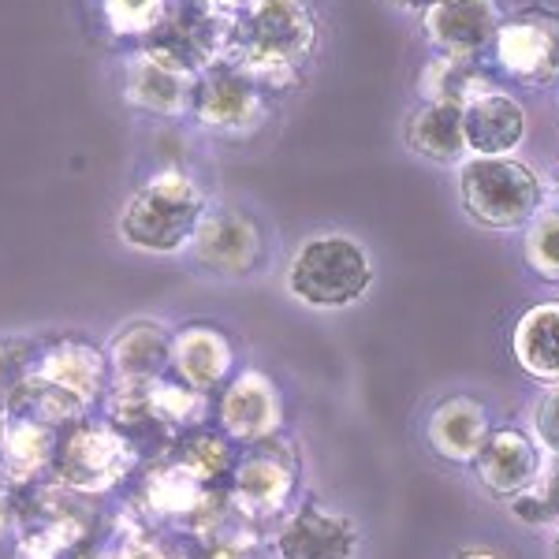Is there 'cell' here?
<instances>
[{
    "mask_svg": "<svg viewBox=\"0 0 559 559\" xmlns=\"http://www.w3.org/2000/svg\"><path fill=\"white\" fill-rule=\"evenodd\" d=\"M299 485V455L287 440H261L242 448L231 466V503L247 519H280L295 500Z\"/></svg>",
    "mask_w": 559,
    "mask_h": 559,
    "instance_id": "obj_10",
    "label": "cell"
},
{
    "mask_svg": "<svg viewBox=\"0 0 559 559\" xmlns=\"http://www.w3.org/2000/svg\"><path fill=\"white\" fill-rule=\"evenodd\" d=\"M358 526L321 500H302L276 526V559H358Z\"/></svg>",
    "mask_w": 559,
    "mask_h": 559,
    "instance_id": "obj_13",
    "label": "cell"
},
{
    "mask_svg": "<svg viewBox=\"0 0 559 559\" xmlns=\"http://www.w3.org/2000/svg\"><path fill=\"white\" fill-rule=\"evenodd\" d=\"M556 559H559V534H556Z\"/></svg>",
    "mask_w": 559,
    "mask_h": 559,
    "instance_id": "obj_30",
    "label": "cell"
},
{
    "mask_svg": "<svg viewBox=\"0 0 559 559\" xmlns=\"http://www.w3.org/2000/svg\"><path fill=\"white\" fill-rule=\"evenodd\" d=\"M38 340L26 336H0V414H12L15 403L23 400L26 384L34 377V366H38Z\"/></svg>",
    "mask_w": 559,
    "mask_h": 559,
    "instance_id": "obj_23",
    "label": "cell"
},
{
    "mask_svg": "<svg viewBox=\"0 0 559 559\" xmlns=\"http://www.w3.org/2000/svg\"><path fill=\"white\" fill-rule=\"evenodd\" d=\"M318 38L310 0H250L231 15L228 60H239L261 86H292Z\"/></svg>",
    "mask_w": 559,
    "mask_h": 559,
    "instance_id": "obj_2",
    "label": "cell"
},
{
    "mask_svg": "<svg viewBox=\"0 0 559 559\" xmlns=\"http://www.w3.org/2000/svg\"><path fill=\"white\" fill-rule=\"evenodd\" d=\"M500 0H437L418 15V31L437 57L481 60L503 23Z\"/></svg>",
    "mask_w": 559,
    "mask_h": 559,
    "instance_id": "obj_12",
    "label": "cell"
},
{
    "mask_svg": "<svg viewBox=\"0 0 559 559\" xmlns=\"http://www.w3.org/2000/svg\"><path fill=\"white\" fill-rule=\"evenodd\" d=\"M284 392L258 366L236 369L231 381L216 392V429L239 448L273 440L284 429Z\"/></svg>",
    "mask_w": 559,
    "mask_h": 559,
    "instance_id": "obj_11",
    "label": "cell"
},
{
    "mask_svg": "<svg viewBox=\"0 0 559 559\" xmlns=\"http://www.w3.org/2000/svg\"><path fill=\"white\" fill-rule=\"evenodd\" d=\"M191 116L198 128L213 134H254L269 120V90L239 60L221 57L198 71Z\"/></svg>",
    "mask_w": 559,
    "mask_h": 559,
    "instance_id": "obj_7",
    "label": "cell"
},
{
    "mask_svg": "<svg viewBox=\"0 0 559 559\" xmlns=\"http://www.w3.org/2000/svg\"><path fill=\"white\" fill-rule=\"evenodd\" d=\"M194 79L183 60L157 45H134L123 57L120 71V97L134 112L157 116V120H187L194 102Z\"/></svg>",
    "mask_w": 559,
    "mask_h": 559,
    "instance_id": "obj_9",
    "label": "cell"
},
{
    "mask_svg": "<svg viewBox=\"0 0 559 559\" xmlns=\"http://www.w3.org/2000/svg\"><path fill=\"white\" fill-rule=\"evenodd\" d=\"M489 57L496 71L519 86L559 83V12L530 4L503 15Z\"/></svg>",
    "mask_w": 559,
    "mask_h": 559,
    "instance_id": "obj_8",
    "label": "cell"
},
{
    "mask_svg": "<svg viewBox=\"0 0 559 559\" xmlns=\"http://www.w3.org/2000/svg\"><path fill=\"white\" fill-rule=\"evenodd\" d=\"M183 254L198 273L221 284L254 280L269 265V231L242 205L210 202Z\"/></svg>",
    "mask_w": 559,
    "mask_h": 559,
    "instance_id": "obj_5",
    "label": "cell"
},
{
    "mask_svg": "<svg viewBox=\"0 0 559 559\" xmlns=\"http://www.w3.org/2000/svg\"><path fill=\"white\" fill-rule=\"evenodd\" d=\"M377 265L362 239L347 231H318L292 250L284 265V287L313 313L350 310L373 292Z\"/></svg>",
    "mask_w": 559,
    "mask_h": 559,
    "instance_id": "obj_3",
    "label": "cell"
},
{
    "mask_svg": "<svg viewBox=\"0 0 559 559\" xmlns=\"http://www.w3.org/2000/svg\"><path fill=\"white\" fill-rule=\"evenodd\" d=\"M489 432H492V418L485 411V403H477L474 395H448V400H440L429 411L426 421V440L432 455L452 466H474V459L485 448Z\"/></svg>",
    "mask_w": 559,
    "mask_h": 559,
    "instance_id": "obj_18",
    "label": "cell"
},
{
    "mask_svg": "<svg viewBox=\"0 0 559 559\" xmlns=\"http://www.w3.org/2000/svg\"><path fill=\"white\" fill-rule=\"evenodd\" d=\"M459 559H500L489 548H466V552H459Z\"/></svg>",
    "mask_w": 559,
    "mask_h": 559,
    "instance_id": "obj_28",
    "label": "cell"
},
{
    "mask_svg": "<svg viewBox=\"0 0 559 559\" xmlns=\"http://www.w3.org/2000/svg\"><path fill=\"white\" fill-rule=\"evenodd\" d=\"M210 210V191L183 165H160L142 176L116 213V239L134 254H183L198 221Z\"/></svg>",
    "mask_w": 559,
    "mask_h": 559,
    "instance_id": "obj_1",
    "label": "cell"
},
{
    "mask_svg": "<svg viewBox=\"0 0 559 559\" xmlns=\"http://www.w3.org/2000/svg\"><path fill=\"white\" fill-rule=\"evenodd\" d=\"M108 369L112 384H153L173 366V329L165 321H128L108 336Z\"/></svg>",
    "mask_w": 559,
    "mask_h": 559,
    "instance_id": "obj_17",
    "label": "cell"
},
{
    "mask_svg": "<svg viewBox=\"0 0 559 559\" xmlns=\"http://www.w3.org/2000/svg\"><path fill=\"white\" fill-rule=\"evenodd\" d=\"M131 459L128 437L112 421H90L86 414L57 429L52 474L68 492H108L123 481Z\"/></svg>",
    "mask_w": 559,
    "mask_h": 559,
    "instance_id": "obj_6",
    "label": "cell"
},
{
    "mask_svg": "<svg viewBox=\"0 0 559 559\" xmlns=\"http://www.w3.org/2000/svg\"><path fill=\"white\" fill-rule=\"evenodd\" d=\"M0 440H4V414H0Z\"/></svg>",
    "mask_w": 559,
    "mask_h": 559,
    "instance_id": "obj_29",
    "label": "cell"
},
{
    "mask_svg": "<svg viewBox=\"0 0 559 559\" xmlns=\"http://www.w3.org/2000/svg\"><path fill=\"white\" fill-rule=\"evenodd\" d=\"M522 254L540 280L559 284V205H540L534 221L522 228Z\"/></svg>",
    "mask_w": 559,
    "mask_h": 559,
    "instance_id": "obj_24",
    "label": "cell"
},
{
    "mask_svg": "<svg viewBox=\"0 0 559 559\" xmlns=\"http://www.w3.org/2000/svg\"><path fill=\"white\" fill-rule=\"evenodd\" d=\"M459 205L485 231H522L545 205V179L519 157H466Z\"/></svg>",
    "mask_w": 559,
    "mask_h": 559,
    "instance_id": "obj_4",
    "label": "cell"
},
{
    "mask_svg": "<svg viewBox=\"0 0 559 559\" xmlns=\"http://www.w3.org/2000/svg\"><path fill=\"white\" fill-rule=\"evenodd\" d=\"M403 142L429 165H463L466 153L463 139V108L444 102H421L403 123Z\"/></svg>",
    "mask_w": 559,
    "mask_h": 559,
    "instance_id": "obj_20",
    "label": "cell"
},
{
    "mask_svg": "<svg viewBox=\"0 0 559 559\" xmlns=\"http://www.w3.org/2000/svg\"><path fill=\"white\" fill-rule=\"evenodd\" d=\"M388 8H395V12H403V15H421L426 8H432L437 0H384Z\"/></svg>",
    "mask_w": 559,
    "mask_h": 559,
    "instance_id": "obj_27",
    "label": "cell"
},
{
    "mask_svg": "<svg viewBox=\"0 0 559 559\" xmlns=\"http://www.w3.org/2000/svg\"><path fill=\"white\" fill-rule=\"evenodd\" d=\"M239 355L231 332L216 321H187L173 329V366L168 373L198 395H213L236 373Z\"/></svg>",
    "mask_w": 559,
    "mask_h": 559,
    "instance_id": "obj_14",
    "label": "cell"
},
{
    "mask_svg": "<svg viewBox=\"0 0 559 559\" xmlns=\"http://www.w3.org/2000/svg\"><path fill=\"white\" fill-rule=\"evenodd\" d=\"M534 440L545 455H559V384H548V392L534 407Z\"/></svg>",
    "mask_w": 559,
    "mask_h": 559,
    "instance_id": "obj_26",
    "label": "cell"
},
{
    "mask_svg": "<svg viewBox=\"0 0 559 559\" xmlns=\"http://www.w3.org/2000/svg\"><path fill=\"white\" fill-rule=\"evenodd\" d=\"M526 108L500 83L463 105V139L471 157H515L526 142Z\"/></svg>",
    "mask_w": 559,
    "mask_h": 559,
    "instance_id": "obj_15",
    "label": "cell"
},
{
    "mask_svg": "<svg viewBox=\"0 0 559 559\" xmlns=\"http://www.w3.org/2000/svg\"><path fill=\"white\" fill-rule=\"evenodd\" d=\"M97 8L112 38L139 45L165 23L173 0H97Z\"/></svg>",
    "mask_w": 559,
    "mask_h": 559,
    "instance_id": "obj_22",
    "label": "cell"
},
{
    "mask_svg": "<svg viewBox=\"0 0 559 559\" xmlns=\"http://www.w3.org/2000/svg\"><path fill=\"white\" fill-rule=\"evenodd\" d=\"M511 355L530 381L559 384V299H540L519 313Z\"/></svg>",
    "mask_w": 559,
    "mask_h": 559,
    "instance_id": "obj_19",
    "label": "cell"
},
{
    "mask_svg": "<svg viewBox=\"0 0 559 559\" xmlns=\"http://www.w3.org/2000/svg\"><path fill=\"white\" fill-rule=\"evenodd\" d=\"M489 86H496L489 71L477 64V60H459V57H432V64L421 75V97L426 102H444L459 108Z\"/></svg>",
    "mask_w": 559,
    "mask_h": 559,
    "instance_id": "obj_21",
    "label": "cell"
},
{
    "mask_svg": "<svg viewBox=\"0 0 559 559\" xmlns=\"http://www.w3.org/2000/svg\"><path fill=\"white\" fill-rule=\"evenodd\" d=\"M540 466H545V452L534 440V432L519 426H492L489 440L474 459V471L481 477V485L496 500H515L519 492H526L537 481Z\"/></svg>",
    "mask_w": 559,
    "mask_h": 559,
    "instance_id": "obj_16",
    "label": "cell"
},
{
    "mask_svg": "<svg viewBox=\"0 0 559 559\" xmlns=\"http://www.w3.org/2000/svg\"><path fill=\"white\" fill-rule=\"evenodd\" d=\"M508 508L526 526H552V522L559 526V455H545L537 481L515 500H508Z\"/></svg>",
    "mask_w": 559,
    "mask_h": 559,
    "instance_id": "obj_25",
    "label": "cell"
}]
</instances>
